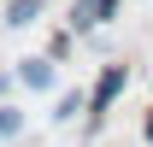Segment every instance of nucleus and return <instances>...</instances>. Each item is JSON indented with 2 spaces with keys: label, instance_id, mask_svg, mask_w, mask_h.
<instances>
[{
  "label": "nucleus",
  "instance_id": "3",
  "mask_svg": "<svg viewBox=\"0 0 153 147\" xmlns=\"http://www.w3.org/2000/svg\"><path fill=\"white\" fill-rule=\"evenodd\" d=\"M24 82H30V88H53V65H47V59H30V65H24Z\"/></svg>",
  "mask_w": 153,
  "mask_h": 147
},
{
  "label": "nucleus",
  "instance_id": "5",
  "mask_svg": "<svg viewBox=\"0 0 153 147\" xmlns=\"http://www.w3.org/2000/svg\"><path fill=\"white\" fill-rule=\"evenodd\" d=\"M12 129H18V112H12V106H0V135H12Z\"/></svg>",
  "mask_w": 153,
  "mask_h": 147
},
{
  "label": "nucleus",
  "instance_id": "1",
  "mask_svg": "<svg viewBox=\"0 0 153 147\" xmlns=\"http://www.w3.org/2000/svg\"><path fill=\"white\" fill-rule=\"evenodd\" d=\"M124 82H130V71H124V65H106L100 82H94V94H88V118H100V112L112 106L118 94H124Z\"/></svg>",
  "mask_w": 153,
  "mask_h": 147
},
{
  "label": "nucleus",
  "instance_id": "2",
  "mask_svg": "<svg viewBox=\"0 0 153 147\" xmlns=\"http://www.w3.org/2000/svg\"><path fill=\"white\" fill-rule=\"evenodd\" d=\"M106 12H112V0H76L71 6V30H94Z\"/></svg>",
  "mask_w": 153,
  "mask_h": 147
},
{
  "label": "nucleus",
  "instance_id": "4",
  "mask_svg": "<svg viewBox=\"0 0 153 147\" xmlns=\"http://www.w3.org/2000/svg\"><path fill=\"white\" fill-rule=\"evenodd\" d=\"M41 12V0H12V12H6V24H30Z\"/></svg>",
  "mask_w": 153,
  "mask_h": 147
}]
</instances>
